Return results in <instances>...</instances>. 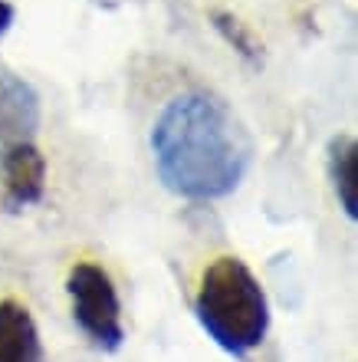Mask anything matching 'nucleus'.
Segmentation results:
<instances>
[{
	"label": "nucleus",
	"mask_w": 358,
	"mask_h": 362,
	"mask_svg": "<svg viewBox=\"0 0 358 362\" xmlns=\"http://www.w3.org/2000/svg\"><path fill=\"white\" fill-rule=\"evenodd\" d=\"M151 155L168 191L188 201H220L240 188L253 145L224 99L191 89L155 119Z\"/></svg>",
	"instance_id": "obj_1"
},
{
	"label": "nucleus",
	"mask_w": 358,
	"mask_h": 362,
	"mask_svg": "<svg viewBox=\"0 0 358 362\" xmlns=\"http://www.w3.org/2000/svg\"><path fill=\"white\" fill-rule=\"evenodd\" d=\"M194 316L224 353L246 356L266 339L270 300L240 257H217L201 276Z\"/></svg>",
	"instance_id": "obj_2"
},
{
	"label": "nucleus",
	"mask_w": 358,
	"mask_h": 362,
	"mask_svg": "<svg viewBox=\"0 0 358 362\" xmlns=\"http://www.w3.org/2000/svg\"><path fill=\"white\" fill-rule=\"evenodd\" d=\"M66 293L76 326L93 339V346L115 353L125 339V326L122 300H119V290H115L109 270L95 260H76L66 276Z\"/></svg>",
	"instance_id": "obj_3"
},
{
	"label": "nucleus",
	"mask_w": 358,
	"mask_h": 362,
	"mask_svg": "<svg viewBox=\"0 0 358 362\" xmlns=\"http://www.w3.org/2000/svg\"><path fill=\"white\" fill-rule=\"evenodd\" d=\"M0 185L7 208L20 211L43 198L47 191V158L33 142L7 145L0 155Z\"/></svg>",
	"instance_id": "obj_4"
},
{
	"label": "nucleus",
	"mask_w": 358,
	"mask_h": 362,
	"mask_svg": "<svg viewBox=\"0 0 358 362\" xmlns=\"http://www.w3.org/2000/svg\"><path fill=\"white\" fill-rule=\"evenodd\" d=\"M40 129V95L27 79L0 69V145L33 142Z\"/></svg>",
	"instance_id": "obj_5"
},
{
	"label": "nucleus",
	"mask_w": 358,
	"mask_h": 362,
	"mask_svg": "<svg viewBox=\"0 0 358 362\" xmlns=\"http://www.w3.org/2000/svg\"><path fill=\"white\" fill-rule=\"evenodd\" d=\"M0 362H43L37 320L17 296L0 300Z\"/></svg>",
	"instance_id": "obj_6"
},
{
	"label": "nucleus",
	"mask_w": 358,
	"mask_h": 362,
	"mask_svg": "<svg viewBox=\"0 0 358 362\" xmlns=\"http://www.w3.org/2000/svg\"><path fill=\"white\" fill-rule=\"evenodd\" d=\"M329 178L345 218L358 221V142L352 135H335L329 142Z\"/></svg>",
	"instance_id": "obj_7"
},
{
	"label": "nucleus",
	"mask_w": 358,
	"mask_h": 362,
	"mask_svg": "<svg viewBox=\"0 0 358 362\" xmlns=\"http://www.w3.org/2000/svg\"><path fill=\"white\" fill-rule=\"evenodd\" d=\"M13 23V7L7 0H0V33H7V27Z\"/></svg>",
	"instance_id": "obj_8"
}]
</instances>
